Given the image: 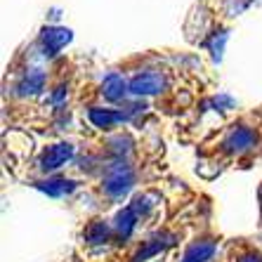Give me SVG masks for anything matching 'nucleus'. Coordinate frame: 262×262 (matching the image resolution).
<instances>
[{"label": "nucleus", "instance_id": "2", "mask_svg": "<svg viewBox=\"0 0 262 262\" xmlns=\"http://www.w3.org/2000/svg\"><path fill=\"white\" fill-rule=\"evenodd\" d=\"M165 85V78L161 73H142L130 83V90L135 95H154V92H161Z\"/></svg>", "mask_w": 262, "mask_h": 262}, {"label": "nucleus", "instance_id": "3", "mask_svg": "<svg viewBox=\"0 0 262 262\" xmlns=\"http://www.w3.org/2000/svg\"><path fill=\"white\" fill-rule=\"evenodd\" d=\"M71 154H73V149L69 144H55L45 151V156L40 159V165H43V170H55V168L64 165L71 159Z\"/></svg>", "mask_w": 262, "mask_h": 262}, {"label": "nucleus", "instance_id": "4", "mask_svg": "<svg viewBox=\"0 0 262 262\" xmlns=\"http://www.w3.org/2000/svg\"><path fill=\"white\" fill-rule=\"evenodd\" d=\"M225 146L229 149V151L241 154V151H246L248 146H253V135H250L248 130H236V133H232L229 137H227Z\"/></svg>", "mask_w": 262, "mask_h": 262}, {"label": "nucleus", "instance_id": "6", "mask_svg": "<svg viewBox=\"0 0 262 262\" xmlns=\"http://www.w3.org/2000/svg\"><path fill=\"white\" fill-rule=\"evenodd\" d=\"M118 118H121V114H116V111H111V109H92L90 111V121L95 123L97 128H111Z\"/></svg>", "mask_w": 262, "mask_h": 262}, {"label": "nucleus", "instance_id": "1", "mask_svg": "<svg viewBox=\"0 0 262 262\" xmlns=\"http://www.w3.org/2000/svg\"><path fill=\"white\" fill-rule=\"evenodd\" d=\"M133 180H135L133 168L125 165V163H116V165H111L109 170H106V177H104V189H106V194H111V196H121L123 191L130 189Z\"/></svg>", "mask_w": 262, "mask_h": 262}, {"label": "nucleus", "instance_id": "9", "mask_svg": "<svg viewBox=\"0 0 262 262\" xmlns=\"http://www.w3.org/2000/svg\"><path fill=\"white\" fill-rule=\"evenodd\" d=\"M45 191H50V194H67V191H71V182H64V180H52V182H45L43 187Z\"/></svg>", "mask_w": 262, "mask_h": 262}, {"label": "nucleus", "instance_id": "8", "mask_svg": "<svg viewBox=\"0 0 262 262\" xmlns=\"http://www.w3.org/2000/svg\"><path fill=\"white\" fill-rule=\"evenodd\" d=\"M45 43H48V48L50 50H59L64 43H69V31H64V29H50V31H45Z\"/></svg>", "mask_w": 262, "mask_h": 262}, {"label": "nucleus", "instance_id": "5", "mask_svg": "<svg viewBox=\"0 0 262 262\" xmlns=\"http://www.w3.org/2000/svg\"><path fill=\"white\" fill-rule=\"evenodd\" d=\"M213 253H215L213 244H203V241H199V244H194L189 250H187L184 262H208L210 257H213Z\"/></svg>", "mask_w": 262, "mask_h": 262}, {"label": "nucleus", "instance_id": "7", "mask_svg": "<svg viewBox=\"0 0 262 262\" xmlns=\"http://www.w3.org/2000/svg\"><path fill=\"white\" fill-rule=\"evenodd\" d=\"M123 88H125V83H123L121 76H118V73H111L109 78L104 80L102 92L109 99H118V97H123Z\"/></svg>", "mask_w": 262, "mask_h": 262}, {"label": "nucleus", "instance_id": "10", "mask_svg": "<svg viewBox=\"0 0 262 262\" xmlns=\"http://www.w3.org/2000/svg\"><path fill=\"white\" fill-rule=\"evenodd\" d=\"M106 227L104 225H92L90 229H88V241H90V244H102L104 238H106Z\"/></svg>", "mask_w": 262, "mask_h": 262}]
</instances>
